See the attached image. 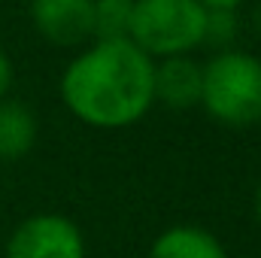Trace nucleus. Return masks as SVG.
Instances as JSON below:
<instances>
[{
	"instance_id": "obj_1",
	"label": "nucleus",
	"mask_w": 261,
	"mask_h": 258,
	"mask_svg": "<svg viewBox=\"0 0 261 258\" xmlns=\"http://www.w3.org/2000/svg\"><path fill=\"white\" fill-rule=\"evenodd\" d=\"M64 107L91 128L137 125L155 104V61L130 40H91L61 73Z\"/></svg>"
},
{
	"instance_id": "obj_9",
	"label": "nucleus",
	"mask_w": 261,
	"mask_h": 258,
	"mask_svg": "<svg viewBox=\"0 0 261 258\" xmlns=\"http://www.w3.org/2000/svg\"><path fill=\"white\" fill-rule=\"evenodd\" d=\"M134 0H94V40H128Z\"/></svg>"
},
{
	"instance_id": "obj_5",
	"label": "nucleus",
	"mask_w": 261,
	"mask_h": 258,
	"mask_svg": "<svg viewBox=\"0 0 261 258\" xmlns=\"http://www.w3.org/2000/svg\"><path fill=\"white\" fill-rule=\"evenodd\" d=\"M94 0H31V21L37 34L61 49H73L94 40Z\"/></svg>"
},
{
	"instance_id": "obj_12",
	"label": "nucleus",
	"mask_w": 261,
	"mask_h": 258,
	"mask_svg": "<svg viewBox=\"0 0 261 258\" xmlns=\"http://www.w3.org/2000/svg\"><path fill=\"white\" fill-rule=\"evenodd\" d=\"M203 9H234L237 12V6L243 3V0H197Z\"/></svg>"
},
{
	"instance_id": "obj_3",
	"label": "nucleus",
	"mask_w": 261,
	"mask_h": 258,
	"mask_svg": "<svg viewBox=\"0 0 261 258\" xmlns=\"http://www.w3.org/2000/svg\"><path fill=\"white\" fill-rule=\"evenodd\" d=\"M203 31L206 9L197 0H134L128 40L152 61L192 55Z\"/></svg>"
},
{
	"instance_id": "obj_10",
	"label": "nucleus",
	"mask_w": 261,
	"mask_h": 258,
	"mask_svg": "<svg viewBox=\"0 0 261 258\" xmlns=\"http://www.w3.org/2000/svg\"><path fill=\"white\" fill-rule=\"evenodd\" d=\"M240 24H237V12L234 9H206V31H203V43L216 46L219 52L231 49V43L237 40Z\"/></svg>"
},
{
	"instance_id": "obj_6",
	"label": "nucleus",
	"mask_w": 261,
	"mask_h": 258,
	"mask_svg": "<svg viewBox=\"0 0 261 258\" xmlns=\"http://www.w3.org/2000/svg\"><path fill=\"white\" fill-rule=\"evenodd\" d=\"M200 82H203V67L192 55L155 61V100L164 104L167 110L200 107Z\"/></svg>"
},
{
	"instance_id": "obj_2",
	"label": "nucleus",
	"mask_w": 261,
	"mask_h": 258,
	"mask_svg": "<svg viewBox=\"0 0 261 258\" xmlns=\"http://www.w3.org/2000/svg\"><path fill=\"white\" fill-rule=\"evenodd\" d=\"M200 107L210 119L228 128H249L261 122V58L225 49L203 64Z\"/></svg>"
},
{
	"instance_id": "obj_4",
	"label": "nucleus",
	"mask_w": 261,
	"mask_h": 258,
	"mask_svg": "<svg viewBox=\"0 0 261 258\" xmlns=\"http://www.w3.org/2000/svg\"><path fill=\"white\" fill-rule=\"evenodd\" d=\"M6 258H85V237L61 213H37L9 234Z\"/></svg>"
},
{
	"instance_id": "obj_13",
	"label": "nucleus",
	"mask_w": 261,
	"mask_h": 258,
	"mask_svg": "<svg viewBox=\"0 0 261 258\" xmlns=\"http://www.w3.org/2000/svg\"><path fill=\"white\" fill-rule=\"evenodd\" d=\"M252 207H255V219H258V225H261V183H258V189H255V197H252Z\"/></svg>"
},
{
	"instance_id": "obj_11",
	"label": "nucleus",
	"mask_w": 261,
	"mask_h": 258,
	"mask_svg": "<svg viewBox=\"0 0 261 258\" xmlns=\"http://www.w3.org/2000/svg\"><path fill=\"white\" fill-rule=\"evenodd\" d=\"M9 85H12V61H9V55H6V49L0 46V100L6 97V91H9Z\"/></svg>"
},
{
	"instance_id": "obj_8",
	"label": "nucleus",
	"mask_w": 261,
	"mask_h": 258,
	"mask_svg": "<svg viewBox=\"0 0 261 258\" xmlns=\"http://www.w3.org/2000/svg\"><path fill=\"white\" fill-rule=\"evenodd\" d=\"M37 143V116L28 104L3 97L0 100V161L24 158Z\"/></svg>"
},
{
	"instance_id": "obj_7",
	"label": "nucleus",
	"mask_w": 261,
	"mask_h": 258,
	"mask_svg": "<svg viewBox=\"0 0 261 258\" xmlns=\"http://www.w3.org/2000/svg\"><path fill=\"white\" fill-rule=\"evenodd\" d=\"M149 258H228V252L210 231L197 225H173L155 237Z\"/></svg>"
}]
</instances>
